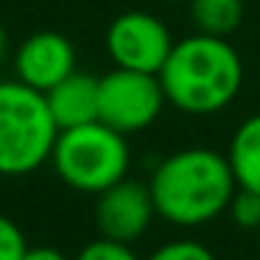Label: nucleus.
Listing matches in <instances>:
<instances>
[{"label": "nucleus", "mask_w": 260, "mask_h": 260, "mask_svg": "<svg viewBox=\"0 0 260 260\" xmlns=\"http://www.w3.org/2000/svg\"><path fill=\"white\" fill-rule=\"evenodd\" d=\"M76 70V48L59 31H34L14 51V79L48 92Z\"/></svg>", "instance_id": "8"}, {"label": "nucleus", "mask_w": 260, "mask_h": 260, "mask_svg": "<svg viewBox=\"0 0 260 260\" xmlns=\"http://www.w3.org/2000/svg\"><path fill=\"white\" fill-rule=\"evenodd\" d=\"M56 137L45 92L20 79L0 81V176H28L51 162Z\"/></svg>", "instance_id": "3"}, {"label": "nucleus", "mask_w": 260, "mask_h": 260, "mask_svg": "<svg viewBox=\"0 0 260 260\" xmlns=\"http://www.w3.org/2000/svg\"><path fill=\"white\" fill-rule=\"evenodd\" d=\"M257 232H260V230H257Z\"/></svg>", "instance_id": "19"}, {"label": "nucleus", "mask_w": 260, "mask_h": 260, "mask_svg": "<svg viewBox=\"0 0 260 260\" xmlns=\"http://www.w3.org/2000/svg\"><path fill=\"white\" fill-rule=\"evenodd\" d=\"M107 53L115 68L140 70V73H159L174 48L168 25L151 12L132 9L109 23L107 28Z\"/></svg>", "instance_id": "6"}, {"label": "nucleus", "mask_w": 260, "mask_h": 260, "mask_svg": "<svg viewBox=\"0 0 260 260\" xmlns=\"http://www.w3.org/2000/svg\"><path fill=\"white\" fill-rule=\"evenodd\" d=\"M25 252H28V241L20 224L0 213V260H23Z\"/></svg>", "instance_id": "15"}, {"label": "nucleus", "mask_w": 260, "mask_h": 260, "mask_svg": "<svg viewBox=\"0 0 260 260\" xmlns=\"http://www.w3.org/2000/svg\"><path fill=\"white\" fill-rule=\"evenodd\" d=\"M196 31L230 40L243 20V0H187Z\"/></svg>", "instance_id": "11"}, {"label": "nucleus", "mask_w": 260, "mask_h": 260, "mask_svg": "<svg viewBox=\"0 0 260 260\" xmlns=\"http://www.w3.org/2000/svg\"><path fill=\"white\" fill-rule=\"evenodd\" d=\"M51 165L68 187L98 196L129 176L132 148L126 143V135L115 132L104 120H92L59 132Z\"/></svg>", "instance_id": "4"}, {"label": "nucleus", "mask_w": 260, "mask_h": 260, "mask_svg": "<svg viewBox=\"0 0 260 260\" xmlns=\"http://www.w3.org/2000/svg\"><path fill=\"white\" fill-rule=\"evenodd\" d=\"M226 159H230L238 187L260 193V112L238 123L226 148Z\"/></svg>", "instance_id": "10"}, {"label": "nucleus", "mask_w": 260, "mask_h": 260, "mask_svg": "<svg viewBox=\"0 0 260 260\" xmlns=\"http://www.w3.org/2000/svg\"><path fill=\"white\" fill-rule=\"evenodd\" d=\"M165 90L157 73L115 68L98 79V120L120 135H137L159 118Z\"/></svg>", "instance_id": "5"}, {"label": "nucleus", "mask_w": 260, "mask_h": 260, "mask_svg": "<svg viewBox=\"0 0 260 260\" xmlns=\"http://www.w3.org/2000/svg\"><path fill=\"white\" fill-rule=\"evenodd\" d=\"M171 3H187V0H171Z\"/></svg>", "instance_id": "18"}, {"label": "nucleus", "mask_w": 260, "mask_h": 260, "mask_svg": "<svg viewBox=\"0 0 260 260\" xmlns=\"http://www.w3.org/2000/svg\"><path fill=\"white\" fill-rule=\"evenodd\" d=\"M146 260H218L204 243L193 241V238H179V241H168L157 246Z\"/></svg>", "instance_id": "13"}, {"label": "nucleus", "mask_w": 260, "mask_h": 260, "mask_svg": "<svg viewBox=\"0 0 260 260\" xmlns=\"http://www.w3.org/2000/svg\"><path fill=\"white\" fill-rule=\"evenodd\" d=\"M45 101L59 132L92 123L98 120V76L73 70L64 81L45 92Z\"/></svg>", "instance_id": "9"}, {"label": "nucleus", "mask_w": 260, "mask_h": 260, "mask_svg": "<svg viewBox=\"0 0 260 260\" xmlns=\"http://www.w3.org/2000/svg\"><path fill=\"white\" fill-rule=\"evenodd\" d=\"M238 182L226 154L193 146L168 154L148 179L157 215L174 226H204L226 213Z\"/></svg>", "instance_id": "2"}, {"label": "nucleus", "mask_w": 260, "mask_h": 260, "mask_svg": "<svg viewBox=\"0 0 260 260\" xmlns=\"http://www.w3.org/2000/svg\"><path fill=\"white\" fill-rule=\"evenodd\" d=\"M23 260H70V257L62 254L59 249H53V246H34V249L28 246V252H25Z\"/></svg>", "instance_id": "16"}, {"label": "nucleus", "mask_w": 260, "mask_h": 260, "mask_svg": "<svg viewBox=\"0 0 260 260\" xmlns=\"http://www.w3.org/2000/svg\"><path fill=\"white\" fill-rule=\"evenodd\" d=\"M154 215H157V207L146 182L126 176L104 193H98L95 226L104 238L132 243L148 232Z\"/></svg>", "instance_id": "7"}, {"label": "nucleus", "mask_w": 260, "mask_h": 260, "mask_svg": "<svg viewBox=\"0 0 260 260\" xmlns=\"http://www.w3.org/2000/svg\"><path fill=\"white\" fill-rule=\"evenodd\" d=\"M157 76L171 107L185 115H215L241 92L243 62L226 37L196 31L174 42Z\"/></svg>", "instance_id": "1"}, {"label": "nucleus", "mask_w": 260, "mask_h": 260, "mask_svg": "<svg viewBox=\"0 0 260 260\" xmlns=\"http://www.w3.org/2000/svg\"><path fill=\"white\" fill-rule=\"evenodd\" d=\"M76 260H140V257L135 254V249H132L129 243L112 241V238L101 235V238L87 243V246L76 254Z\"/></svg>", "instance_id": "14"}, {"label": "nucleus", "mask_w": 260, "mask_h": 260, "mask_svg": "<svg viewBox=\"0 0 260 260\" xmlns=\"http://www.w3.org/2000/svg\"><path fill=\"white\" fill-rule=\"evenodd\" d=\"M6 53H9V34L3 28V23H0V64L6 62Z\"/></svg>", "instance_id": "17"}, {"label": "nucleus", "mask_w": 260, "mask_h": 260, "mask_svg": "<svg viewBox=\"0 0 260 260\" xmlns=\"http://www.w3.org/2000/svg\"><path fill=\"white\" fill-rule=\"evenodd\" d=\"M232 224L241 230H260V193L246 190V187H235L230 204H226Z\"/></svg>", "instance_id": "12"}]
</instances>
